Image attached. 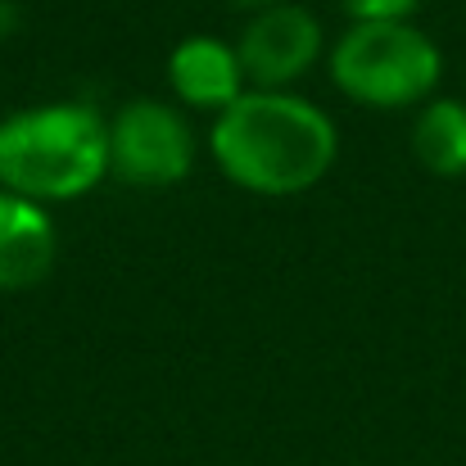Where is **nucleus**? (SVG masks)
Listing matches in <instances>:
<instances>
[{"mask_svg": "<svg viewBox=\"0 0 466 466\" xmlns=\"http://www.w3.org/2000/svg\"><path fill=\"white\" fill-rule=\"evenodd\" d=\"M109 172V123L86 105H41L0 123V181L23 199H73Z\"/></svg>", "mask_w": 466, "mask_h": 466, "instance_id": "f03ea898", "label": "nucleus"}, {"mask_svg": "<svg viewBox=\"0 0 466 466\" xmlns=\"http://www.w3.org/2000/svg\"><path fill=\"white\" fill-rule=\"evenodd\" d=\"M245 5H254V0H245Z\"/></svg>", "mask_w": 466, "mask_h": 466, "instance_id": "9d476101", "label": "nucleus"}, {"mask_svg": "<svg viewBox=\"0 0 466 466\" xmlns=\"http://www.w3.org/2000/svg\"><path fill=\"white\" fill-rule=\"evenodd\" d=\"M412 150L421 167L435 177H462L466 172V105L462 100H435L421 109L412 127Z\"/></svg>", "mask_w": 466, "mask_h": 466, "instance_id": "6e6552de", "label": "nucleus"}, {"mask_svg": "<svg viewBox=\"0 0 466 466\" xmlns=\"http://www.w3.org/2000/svg\"><path fill=\"white\" fill-rule=\"evenodd\" d=\"M195 137L172 105L132 100L109 127V167L132 186H172L190 172Z\"/></svg>", "mask_w": 466, "mask_h": 466, "instance_id": "20e7f679", "label": "nucleus"}, {"mask_svg": "<svg viewBox=\"0 0 466 466\" xmlns=\"http://www.w3.org/2000/svg\"><path fill=\"white\" fill-rule=\"evenodd\" d=\"M55 268V227L36 199L0 190V290H27Z\"/></svg>", "mask_w": 466, "mask_h": 466, "instance_id": "0eeeda50", "label": "nucleus"}, {"mask_svg": "<svg viewBox=\"0 0 466 466\" xmlns=\"http://www.w3.org/2000/svg\"><path fill=\"white\" fill-rule=\"evenodd\" d=\"M335 86L376 109H403L435 91L440 50L412 23H353L330 55Z\"/></svg>", "mask_w": 466, "mask_h": 466, "instance_id": "7ed1b4c3", "label": "nucleus"}, {"mask_svg": "<svg viewBox=\"0 0 466 466\" xmlns=\"http://www.w3.org/2000/svg\"><path fill=\"white\" fill-rule=\"evenodd\" d=\"M321 50V27L299 5H272L240 32V68L258 91H281L299 73H309Z\"/></svg>", "mask_w": 466, "mask_h": 466, "instance_id": "39448f33", "label": "nucleus"}, {"mask_svg": "<svg viewBox=\"0 0 466 466\" xmlns=\"http://www.w3.org/2000/svg\"><path fill=\"white\" fill-rule=\"evenodd\" d=\"M167 82L172 91L195 105V109H227L236 105L245 91V68L240 55L231 46H222L218 36H186L172 55H167Z\"/></svg>", "mask_w": 466, "mask_h": 466, "instance_id": "423d86ee", "label": "nucleus"}, {"mask_svg": "<svg viewBox=\"0 0 466 466\" xmlns=\"http://www.w3.org/2000/svg\"><path fill=\"white\" fill-rule=\"evenodd\" d=\"M218 167L254 195H299L335 163L330 118L290 91H249L213 123Z\"/></svg>", "mask_w": 466, "mask_h": 466, "instance_id": "f257e3e1", "label": "nucleus"}, {"mask_svg": "<svg viewBox=\"0 0 466 466\" xmlns=\"http://www.w3.org/2000/svg\"><path fill=\"white\" fill-rule=\"evenodd\" d=\"M353 23H408L417 0H344Z\"/></svg>", "mask_w": 466, "mask_h": 466, "instance_id": "1a4fd4ad", "label": "nucleus"}]
</instances>
